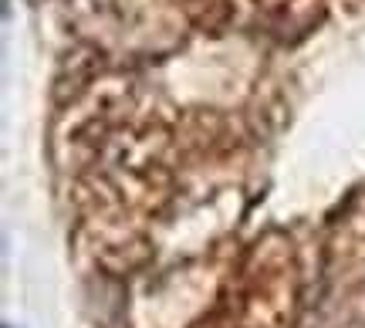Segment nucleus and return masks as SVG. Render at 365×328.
Instances as JSON below:
<instances>
[{
    "instance_id": "obj_1",
    "label": "nucleus",
    "mask_w": 365,
    "mask_h": 328,
    "mask_svg": "<svg viewBox=\"0 0 365 328\" xmlns=\"http://www.w3.org/2000/svg\"><path fill=\"white\" fill-rule=\"evenodd\" d=\"M4 328H11V325H4Z\"/></svg>"
}]
</instances>
